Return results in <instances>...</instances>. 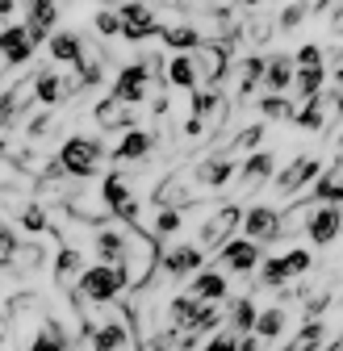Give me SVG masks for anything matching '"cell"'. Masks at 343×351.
I'll list each match as a JSON object with an SVG mask.
<instances>
[{"mask_svg": "<svg viewBox=\"0 0 343 351\" xmlns=\"http://www.w3.org/2000/svg\"><path fill=\"white\" fill-rule=\"evenodd\" d=\"M126 289V272L121 268H113V263H93V268H84L80 272V280H75V297L80 301H88V305H113Z\"/></svg>", "mask_w": 343, "mask_h": 351, "instance_id": "1", "label": "cell"}, {"mask_svg": "<svg viewBox=\"0 0 343 351\" xmlns=\"http://www.w3.org/2000/svg\"><path fill=\"white\" fill-rule=\"evenodd\" d=\"M59 167L67 171V180H93V176L101 171V159H105V147H101V138H93V134H71V138H63V147H59Z\"/></svg>", "mask_w": 343, "mask_h": 351, "instance_id": "2", "label": "cell"}, {"mask_svg": "<svg viewBox=\"0 0 343 351\" xmlns=\"http://www.w3.org/2000/svg\"><path fill=\"white\" fill-rule=\"evenodd\" d=\"M239 226H243V209H239L235 201H226V205H218L213 213H205V222H201V230H197V247H201V251H222V247L235 239Z\"/></svg>", "mask_w": 343, "mask_h": 351, "instance_id": "3", "label": "cell"}, {"mask_svg": "<svg viewBox=\"0 0 343 351\" xmlns=\"http://www.w3.org/2000/svg\"><path fill=\"white\" fill-rule=\"evenodd\" d=\"M88 347L93 351H134L139 335L130 326V310H117V318H101L88 335Z\"/></svg>", "mask_w": 343, "mask_h": 351, "instance_id": "4", "label": "cell"}, {"mask_svg": "<svg viewBox=\"0 0 343 351\" xmlns=\"http://www.w3.org/2000/svg\"><path fill=\"white\" fill-rule=\"evenodd\" d=\"M201 268H205V251L197 243H176L159 255V272L167 280H193Z\"/></svg>", "mask_w": 343, "mask_h": 351, "instance_id": "5", "label": "cell"}, {"mask_svg": "<svg viewBox=\"0 0 343 351\" xmlns=\"http://www.w3.org/2000/svg\"><path fill=\"white\" fill-rule=\"evenodd\" d=\"M318 176H322V159H314V155H297L285 171L272 176V189H276V197H297L306 184H314Z\"/></svg>", "mask_w": 343, "mask_h": 351, "instance_id": "6", "label": "cell"}, {"mask_svg": "<svg viewBox=\"0 0 343 351\" xmlns=\"http://www.w3.org/2000/svg\"><path fill=\"white\" fill-rule=\"evenodd\" d=\"M281 234H285V213L276 205H251V209H243V239L272 243Z\"/></svg>", "mask_w": 343, "mask_h": 351, "instance_id": "7", "label": "cell"}, {"mask_svg": "<svg viewBox=\"0 0 343 351\" xmlns=\"http://www.w3.org/2000/svg\"><path fill=\"white\" fill-rule=\"evenodd\" d=\"M260 259H264L260 243H251V239H230V243L218 251V268H222L226 276H251L255 268H260Z\"/></svg>", "mask_w": 343, "mask_h": 351, "instance_id": "8", "label": "cell"}, {"mask_svg": "<svg viewBox=\"0 0 343 351\" xmlns=\"http://www.w3.org/2000/svg\"><path fill=\"white\" fill-rule=\"evenodd\" d=\"M147 88H151V75H147V67L134 59V63H126V67H117V80H113V101H121V105H130V109H139L143 101H147Z\"/></svg>", "mask_w": 343, "mask_h": 351, "instance_id": "9", "label": "cell"}, {"mask_svg": "<svg viewBox=\"0 0 343 351\" xmlns=\"http://www.w3.org/2000/svg\"><path fill=\"white\" fill-rule=\"evenodd\" d=\"M193 63H197V84H205L209 93L222 84V75L230 71V51L222 42H205V47L193 51Z\"/></svg>", "mask_w": 343, "mask_h": 351, "instance_id": "10", "label": "cell"}, {"mask_svg": "<svg viewBox=\"0 0 343 351\" xmlns=\"http://www.w3.org/2000/svg\"><path fill=\"white\" fill-rule=\"evenodd\" d=\"M193 301H201V305H222L226 297H230V276L222 272V268H201L193 280H189V289H185Z\"/></svg>", "mask_w": 343, "mask_h": 351, "instance_id": "11", "label": "cell"}, {"mask_svg": "<svg viewBox=\"0 0 343 351\" xmlns=\"http://www.w3.org/2000/svg\"><path fill=\"white\" fill-rule=\"evenodd\" d=\"M339 234H343V205H318L306 217V239L314 247H331Z\"/></svg>", "mask_w": 343, "mask_h": 351, "instance_id": "12", "label": "cell"}, {"mask_svg": "<svg viewBox=\"0 0 343 351\" xmlns=\"http://www.w3.org/2000/svg\"><path fill=\"white\" fill-rule=\"evenodd\" d=\"M21 25H25V34H29L34 47H38V42H51V34L59 25V5H55V0H29Z\"/></svg>", "mask_w": 343, "mask_h": 351, "instance_id": "13", "label": "cell"}, {"mask_svg": "<svg viewBox=\"0 0 343 351\" xmlns=\"http://www.w3.org/2000/svg\"><path fill=\"white\" fill-rule=\"evenodd\" d=\"M93 251H97V263H113V268H121V263H126V251H130V230L97 226V234H93Z\"/></svg>", "mask_w": 343, "mask_h": 351, "instance_id": "14", "label": "cell"}, {"mask_svg": "<svg viewBox=\"0 0 343 351\" xmlns=\"http://www.w3.org/2000/svg\"><path fill=\"white\" fill-rule=\"evenodd\" d=\"M93 117H97V125H101V130H113V134H130V130H139V113H134L130 105L113 101V97L97 101Z\"/></svg>", "mask_w": 343, "mask_h": 351, "instance_id": "15", "label": "cell"}, {"mask_svg": "<svg viewBox=\"0 0 343 351\" xmlns=\"http://www.w3.org/2000/svg\"><path fill=\"white\" fill-rule=\"evenodd\" d=\"M34 42L25 34V25H5L0 29V59H5V67H25L34 59Z\"/></svg>", "mask_w": 343, "mask_h": 351, "instance_id": "16", "label": "cell"}, {"mask_svg": "<svg viewBox=\"0 0 343 351\" xmlns=\"http://www.w3.org/2000/svg\"><path fill=\"white\" fill-rule=\"evenodd\" d=\"M155 143H159V134L155 130H130V134H121V143L113 147V159L117 163H143L151 151H155Z\"/></svg>", "mask_w": 343, "mask_h": 351, "instance_id": "17", "label": "cell"}, {"mask_svg": "<svg viewBox=\"0 0 343 351\" xmlns=\"http://www.w3.org/2000/svg\"><path fill=\"white\" fill-rule=\"evenodd\" d=\"M235 159L230 155H209V159H201L197 163V171H193V180L201 184V189H226L230 180H235Z\"/></svg>", "mask_w": 343, "mask_h": 351, "instance_id": "18", "label": "cell"}, {"mask_svg": "<svg viewBox=\"0 0 343 351\" xmlns=\"http://www.w3.org/2000/svg\"><path fill=\"white\" fill-rule=\"evenodd\" d=\"M272 171H276V159H272V151H251L247 159H243V167H239V189H260L264 180H272Z\"/></svg>", "mask_w": 343, "mask_h": 351, "instance_id": "19", "label": "cell"}, {"mask_svg": "<svg viewBox=\"0 0 343 351\" xmlns=\"http://www.w3.org/2000/svg\"><path fill=\"white\" fill-rule=\"evenodd\" d=\"M293 75H297V63H293V55H285V51L268 55V63H264V88H268V93L285 97L289 88H293Z\"/></svg>", "mask_w": 343, "mask_h": 351, "instance_id": "20", "label": "cell"}, {"mask_svg": "<svg viewBox=\"0 0 343 351\" xmlns=\"http://www.w3.org/2000/svg\"><path fill=\"white\" fill-rule=\"evenodd\" d=\"M159 38H163V47L176 51V55H193L197 47H205V34H201L197 25H185V21H180V25H163Z\"/></svg>", "mask_w": 343, "mask_h": 351, "instance_id": "21", "label": "cell"}, {"mask_svg": "<svg viewBox=\"0 0 343 351\" xmlns=\"http://www.w3.org/2000/svg\"><path fill=\"white\" fill-rule=\"evenodd\" d=\"M47 47H51V59L63 63V67H75V63L84 59V38L71 34V29H55Z\"/></svg>", "mask_w": 343, "mask_h": 351, "instance_id": "22", "label": "cell"}, {"mask_svg": "<svg viewBox=\"0 0 343 351\" xmlns=\"http://www.w3.org/2000/svg\"><path fill=\"white\" fill-rule=\"evenodd\" d=\"M310 201H318V205H343V163H331V167L318 176Z\"/></svg>", "mask_w": 343, "mask_h": 351, "instance_id": "23", "label": "cell"}, {"mask_svg": "<svg viewBox=\"0 0 343 351\" xmlns=\"http://www.w3.org/2000/svg\"><path fill=\"white\" fill-rule=\"evenodd\" d=\"M163 84L167 88H185V93H197V63L193 55H172L167 59V71H163Z\"/></svg>", "mask_w": 343, "mask_h": 351, "instance_id": "24", "label": "cell"}, {"mask_svg": "<svg viewBox=\"0 0 343 351\" xmlns=\"http://www.w3.org/2000/svg\"><path fill=\"white\" fill-rule=\"evenodd\" d=\"M34 101H38L42 109H55V105L63 101V75L51 71V67L34 71Z\"/></svg>", "mask_w": 343, "mask_h": 351, "instance_id": "25", "label": "cell"}, {"mask_svg": "<svg viewBox=\"0 0 343 351\" xmlns=\"http://www.w3.org/2000/svg\"><path fill=\"white\" fill-rule=\"evenodd\" d=\"M285 330H289V310H285V305H268V310H260V318H255V330L251 335H260L272 347Z\"/></svg>", "mask_w": 343, "mask_h": 351, "instance_id": "26", "label": "cell"}, {"mask_svg": "<svg viewBox=\"0 0 343 351\" xmlns=\"http://www.w3.org/2000/svg\"><path fill=\"white\" fill-rule=\"evenodd\" d=\"M25 351H71V335L63 330V322L47 318V322H42V330L29 339V347H25Z\"/></svg>", "mask_w": 343, "mask_h": 351, "instance_id": "27", "label": "cell"}, {"mask_svg": "<svg viewBox=\"0 0 343 351\" xmlns=\"http://www.w3.org/2000/svg\"><path fill=\"white\" fill-rule=\"evenodd\" d=\"M185 213H189V209H180V205H163V209L155 213V222H151V239H155V243L176 239V234L185 230Z\"/></svg>", "mask_w": 343, "mask_h": 351, "instance_id": "28", "label": "cell"}, {"mask_svg": "<svg viewBox=\"0 0 343 351\" xmlns=\"http://www.w3.org/2000/svg\"><path fill=\"white\" fill-rule=\"evenodd\" d=\"M255 318H260V305H255V297H239V301L230 305V318H226L230 326H226V330L243 339V335L255 330Z\"/></svg>", "mask_w": 343, "mask_h": 351, "instance_id": "29", "label": "cell"}, {"mask_svg": "<svg viewBox=\"0 0 343 351\" xmlns=\"http://www.w3.org/2000/svg\"><path fill=\"white\" fill-rule=\"evenodd\" d=\"M101 201H105L109 217H113L126 201H134V193H130V184H126V176H121V171H109L105 180H101Z\"/></svg>", "mask_w": 343, "mask_h": 351, "instance_id": "30", "label": "cell"}, {"mask_svg": "<svg viewBox=\"0 0 343 351\" xmlns=\"http://www.w3.org/2000/svg\"><path fill=\"white\" fill-rule=\"evenodd\" d=\"M80 272H84V255L75 247H59V255H55V285L67 289L71 280H80Z\"/></svg>", "mask_w": 343, "mask_h": 351, "instance_id": "31", "label": "cell"}, {"mask_svg": "<svg viewBox=\"0 0 343 351\" xmlns=\"http://www.w3.org/2000/svg\"><path fill=\"white\" fill-rule=\"evenodd\" d=\"M322 84H327V67H297V75H293V88L302 101L322 97Z\"/></svg>", "mask_w": 343, "mask_h": 351, "instance_id": "32", "label": "cell"}, {"mask_svg": "<svg viewBox=\"0 0 343 351\" xmlns=\"http://www.w3.org/2000/svg\"><path fill=\"white\" fill-rule=\"evenodd\" d=\"M264 55H247V59H239V97H247V93H255V88L264 84Z\"/></svg>", "mask_w": 343, "mask_h": 351, "instance_id": "33", "label": "cell"}, {"mask_svg": "<svg viewBox=\"0 0 343 351\" xmlns=\"http://www.w3.org/2000/svg\"><path fill=\"white\" fill-rule=\"evenodd\" d=\"M255 272H260V285H264V289H285V285L293 280L289 268H285V255H264Z\"/></svg>", "mask_w": 343, "mask_h": 351, "instance_id": "34", "label": "cell"}, {"mask_svg": "<svg viewBox=\"0 0 343 351\" xmlns=\"http://www.w3.org/2000/svg\"><path fill=\"white\" fill-rule=\"evenodd\" d=\"M302 130H322L327 125V101L322 97H314V101H306L302 109H297V117H293Z\"/></svg>", "mask_w": 343, "mask_h": 351, "instance_id": "35", "label": "cell"}, {"mask_svg": "<svg viewBox=\"0 0 343 351\" xmlns=\"http://www.w3.org/2000/svg\"><path fill=\"white\" fill-rule=\"evenodd\" d=\"M260 113L272 117V121H293V117H297L293 101H289V97H276V93H268V97L260 101Z\"/></svg>", "mask_w": 343, "mask_h": 351, "instance_id": "36", "label": "cell"}, {"mask_svg": "<svg viewBox=\"0 0 343 351\" xmlns=\"http://www.w3.org/2000/svg\"><path fill=\"white\" fill-rule=\"evenodd\" d=\"M17 226L29 230V234H42V230L51 226V217H47V209H42V205H25V209L17 213Z\"/></svg>", "mask_w": 343, "mask_h": 351, "instance_id": "37", "label": "cell"}, {"mask_svg": "<svg viewBox=\"0 0 343 351\" xmlns=\"http://www.w3.org/2000/svg\"><path fill=\"white\" fill-rule=\"evenodd\" d=\"M285 268H289V276H306L314 268V255L306 247H293V251H285Z\"/></svg>", "mask_w": 343, "mask_h": 351, "instance_id": "38", "label": "cell"}, {"mask_svg": "<svg viewBox=\"0 0 343 351\" xmlns=\"http://www.w3.org/2000/svg\"><path fill=\"white\" fill-rule=\"evenodd\" d=\"M260 143H264V125H247L230 138V151H255Z\"/></svg>", "mask_w": 343, "mask_h": 351, "instance_id": "39", "label": "cell"}, {"mask_svg": "<svg viewBox=\"0 0 343 351\" xmlns=\"http://www.w3.org/2000/svg\"><path fill=\"white\" fill-rule=\"evenodd\" d=\"M93 29H97L101 38H121V17L109 13V9H101V13L93 17Z\"/></svg>", "mask_w": 343, "mask_h": 351, "instance_id": "40", "label": "cell"}, {"mask_svg": "<svg viewBox=\"0 0 343 351\" xmlns=\"http://www.w3.org/2000/svg\"><path fill=\"white\" fill-rule=\"evenodd\" d=\"M17 247H21V239L13 234V226L0 222V263H9V259L17 255Z\"/></svg>", "mask_w": 343, "mask_h": 351, "instance_id": "41", "label": "cell"}, {"mask_svg": "<svg viewBox=\"0 0 343 351\" xmlns=\"http://www.w3.org/2000/svg\"><path fill=\"white\" fill-rule=\"evenodd\" d=\"M293 63H297V67H322V47H314V42H306V47L293 55Z\"/></svg>", "mask_w": 343, "mask_h": 351, "instance_id": "42", "label": "cell"}, {"mask_svg": "<svg viewBox=\"0 0 343 351\" xmlns=\"http://www.w3.org/2000/svg\"><path fill=\"white\" fill-rule=\"evenodd\" d=\"M306 13H310V5H306V0H293V5H289V9L281 13V29H293L297 21L306 17Z\"/></svg>", "mask_w": 343, "mask_h": 351, "instance_id": "43", "label": "cell"}, {"mask_svg": "<svg viewBox=\"0 0 343 351\" xmlns=\"http://www.w3.org/2000/svg\"><path fill=\"white\" fill-rule=\"evenodd\" d=\"M201 351H239V335H230V330H222V335H213Z\"/></svg>", "mask_w": 343, "mask_h": 351, "instance_id": "44", "label": "cell"}, {"mask_svg": "<svg viewBox=\"0 0 343 351\" xmlns=\"http://www.w3.org/2000/svg\"><path fill=\"white\" fill-rule=\"evenodd\" d=\"M239 351H268V343H264L260 335H243V339H239Z\"/></svg>", "mask_w": 343, "mask_h": 351, "instance_id": "45", "label": "cell"}, {"mask_svg": "<svg viewBox=\"0 0 343 351\" xmlns=\"http://www.w3.org/2000/svg\"><path fill=\"white\" fill-rule=\"evenodd\" d=\"M331 109H335V113H339V117H343V88H339V93H335V97H331Z\"/></svg>", "mask_w": 343, "mask_h": 351, "instance_id": "46", "label": "cell"}, {"mask_svg": "<svg viewBox=\"0 0 343 351\" xmlns=\"http://www.w3.org/2000/svg\"><path fill=\"white\" fill-rule=\"evenodd\" d=\"M13 9H17V0H0V17H9Z\"/></svg>", "mask_w": 343, "mask_h": 351, "instance_id": "47", "label": "cell"}, {"mask_svg": "<svg viewBox=\"0 0 343 351\" xmlns=\"http://www.w3.org/2000/svg\"><path fill=\"white\" fill-rule=\"evenodd\" d=\"M331 80H335V88H343V67H335V71H331Z\"/></svg>", "mask_w": 343, "mask_h": 351, "instance_id": "48", "label": "cell"}, {"mask_svg": "<svg viewBox=\"0 0 343 351\" xmlns=\"http://www.w3.org/2000/svg\"><path fill=\"white\" fill-rule=\"evenodd\" d=\"M327 351H343V330H339V339H335V343H331Z\"/></svg>", "mask_w": 343, "mask_h": 351, "instance_id": "49", "label": "cell"}, {"mask_svg": "<svg viewBox=\"0 0 343 351\" xmlns=\"http://www.w3.org/2000/svg\"><path fill=\"white\" fill-rule=\"evenodd\" d=\"M335 21H343V0H339V9H335Z\"/></svg>", "mask_w": 343, "mask_h": 351, "instance_id": "50", "label": "cell"}, {"mask_svg": "<svg viewBox=\"0 0 343 351\" xmlns=\"http://www.w3.org/2000/svg\"><path fill=\"white\" fill-rule=\"evenodd\" d=\"M339 155H343V134H339Z\"/></svg>", "mask_w": 343, "mask_h": 351, "instance_id": "51", "label": "cell"}]
</instances>
